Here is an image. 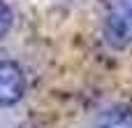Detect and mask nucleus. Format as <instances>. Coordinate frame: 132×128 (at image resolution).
I'll list each match as a JSON object with an SVG mask.
<instances>
[{
	"label": "nucleus",
	"mask_w": 132,
	"mask_h": 128,
	"mask_svg": "<svg viewBox=\"0 0 132 128\" xmlns=\"http://www.w3.org/2000/svg\"><path fill=\"white\" fill-rule=\"evenodd\" d=\"M26 96V75L19 63L0 61V107H12Z\"/></svg>",
	"instance_id": "1"
},
{
	"label": "nucleus",
	"mask_w": 132,
	"mask_h": 128,
	"mask_svg": "<svg viewBox=\"0 0 132 128\" xmlns=\"http://www.w3.org/2000/svg\"><path fill=\"white\" fill-rule=\"evenodd\" d=\"M132 37V19L130 14H125L123 9H116L109 14L107 19V40L114 47H123L128 44Z\"/></svg>",
	"instance_id": "2"
},
{
	"label": "nucleus",
	"mask_w": 132,
	"mask_h": 128,
	"mask_svg": "<svg viewBox=\"0 0 132 128\" xmlns=\"http://www.w3.org/2000/svg\"><path fill=\"white\" fill-rule=\"evenodd\" d=\"M97 128H132V107H128V105L109 107L100 117Z\"/></svg>",
	"instance_id": "3"
},
{
	"label": "nucleus",
	"mask_w": 132,
	"mask_h": 128,
	"mask_svg": "<svg viewBox=\"0 0 132 128\" xmlns=\"http://www.w3.org/2000/svg\"><path fill=\"white\" fill-rule=\"evenodd\" d=\"M12 23H14V14H12V7L0 0V40H5L12 30Z\"/></svg>",
	"instance_id": "4"
},
{
	"label": "nucleus",
	"mask_w": 132,
	"mask_h": 128,
	"mask_svg": "<svg viewBox=\"0 0 132 128\" xmlns=\"http://www.w3.org/2000/svg\"><path fill=\"white\" fill-rule=\"evenodd\" d=\"M16 128H37L35 124H21V126H16Z\"/></svg>",
	"instance_id": "5"
}]
</instances>
